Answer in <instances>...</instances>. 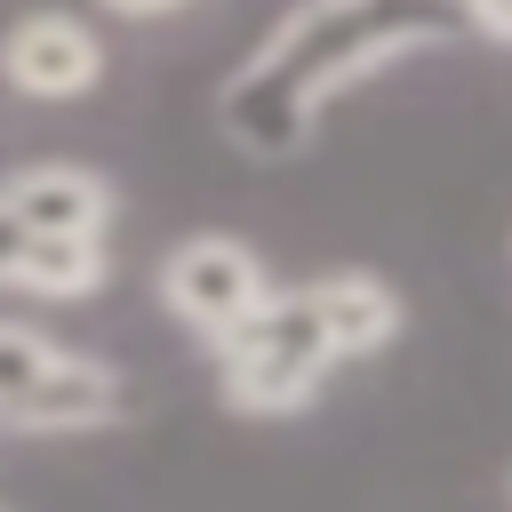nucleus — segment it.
<instances>
[{"mask_svg": "<svg viewBox=\"0 0 512 512\" xmlns=\"http://www.w3.org/2000/svg\"><path fill=\"white\" fill-rule=\"evenodd\" d=\"M328 360L336 352H328L304 288H272L248 320H232L216 336V392L240 416H288V408H312Z\"/></svg>", "mask_w": 512, "mask_h": 512, "instance_id": "1", "label": "nucleus"}, {"mask_svg": "<svg viewBox=\"0 0 512 512\" xmlns=\"http://www.w3.org/2000/svg\"><path fill=\"white\" fill-rule=\"evenodd\" d=\"M264 296H272V272H264V256H256L248 240L192 232V240H176V248L160 256V304H168L200 344H216V336H224L232 320H248Z\"/></svg>", "mask_w": 512, "mask_h": 512, "instance_id": "2", "label": "nucleus"}, {"mask_svg": "<svg viewBox=\"0 0 512 512\" xmlns=\"http://www.w3.org/2000/svg\"><path fill=\"white\" fill-rule=\"evenodd\" d=\"M0 80L32 104H72L104 80V40L64 8H32L0 32Z\"/></svg>", "mask_w": 512, "mask_h": 512, "instance_id": "3", "label": "nucleus"}, {"mask_svg": "<svg viewBox=\"0 0 512 512\" xmlns=\"http://www.w3.org/2000/svg\"><path fill=\"white\" fill-rule=\"evenodd\" d=\"M304 304H312V320H320V336H328V352L336 360H368V352H384L392 336H400V288L384 280V272H320L312 288H304Z\"/></svg>", "mask_w": 512, "mask_h": 512, "instance_id": "4", "label": "nucleus"}, {"mask_svg": "<svg viewBox=\"0 0 512 512\" xmlns=\"http://www.w3.org/2000/svg\"><path fill=\"white\" fill-rule=\"evenodd\" d=\"M8 208L24 216V232H104L112 224V184L80 160H40V168H16L8 184Z\"/></svg>", "mask_w": 512, "mask_h": 512, "instance_id": "5", "label": "nucleus"}, {"mask_svg": "<svg viewBox=\"0 0 512 512\" xmlns=\"http://www.w3.org/2000/svg\"><path fill=\"white\" fill-rule=\"evenodd\" d=\"M112 416H120V376H112L104 360H88V352H64L8 424H16V432H96V424H112Z\"/></svg>", "mask_w": 512, "mask_h": 512, "instance_id": "6", "label": "nucleus"}, {"mask_svg": "<svg viewBox=\"0 0 512 512\" xmlns=\"http://www.w3.org/2000/svg\"><path fill=\"white\" fill-rule=\"evenodd\" d=\"M104 280H112L104 232H32L24 256H16V288L48 296V304H72V296H88Z\"/></svg>", "mask_w": 512, "mask_h": 512, "instance_id": "7", "label": "nucleus"}, {"mask_svg": "<svg viewBox=\"0 0 512 512\" xmlns=\"http://www.w3.org/2000/svg\"><path fill=\"white\" fill-rule=\"evenodd\" d=\"M56 360H64V344H56V336H40L32 320H0V424L32 400V384H40Z\"/></svg>", "mask_w": 512, "mask_h": 512, "instance_id": "8", "label": "nucleus"}, {"mask_svg": "<svg viewBox=\"0 0 512 512\" xmlns=\"http://www.w3.org/2000/svg\"><path fill=\"white\" fill-rule=\"evenodd\" d=\"M24 240H32V232H24V216H16V208H8V192H0V280H16Z\"/></svg>", "mask_w": 512, "mask_h": 512, "instance_id": "9", "label": "nucleus"}, {"mask_svg": "<svg viewBox=\"0 0 512 512\" xmlns=\"http://www.w3.org/2000/svg\"><path fill=\"white\" fill-rule=\"evenodd\" d=\"M464 16L480 32H496V40H512V0H464Z\"/></svg>", "mask_w": 512, "mask_h": 512, "instance_id": "10", "label": "nucleus"}]
</instances>
